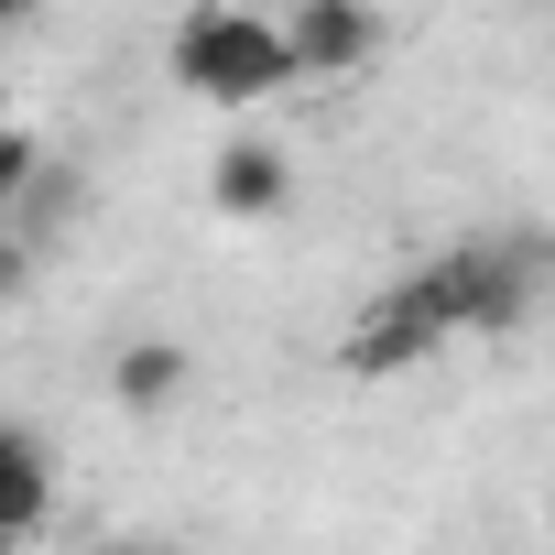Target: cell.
I'll list each match as a JSON object with an SVG mask.
<instances>
[{
    "label": "cell",
    "mask_w": 555,
    "mask_h": 555,
    "mask_svg": "<svg viewBox=\"0 0 555 555\" xmlns=\"http://www.w3.org/2000/svg\"><path fill=\"white\" fill-rule=\"evenodd\" d=\"M0 457H12V533L34 544V533L55 522V457H44V436H34V425L0 436Z\"/></svg>",
    "instance_id": "52a82bcc"
},
{
    "label": "cell",
    "mask_w": 555,
    "mask_h": 555,
    "mask_svg": "<svg viewBox=\"0 0 555 555\" xmlns=\"http://www.w3.org/2000/svg\"><path fill=\"white\" fill-rule=\"evenodd\" d=\"M164 66H175L185 99H218V109H250V99L306 88L284 12H240V0H196V12L164 34Z\"/></svg>",
    "instance_id": "6da1fadb"
},
{
    "label": "cell",
    "mask_w": 555,
    "mask_h": 555,
    "mask_svg": "<svg viewBox=\"0 0 555 555\" xmlns=\"http://www.w3.org/2000/svg\"><path fill=\"white\" fill-rule=\"evenodd\" d=\"M544 272H555V240H457V250H436V261L403 272V295H414L447 338H501V327L533 317Z\"/></svg>",
    "instance_id": "7a4b0ae2"
},
{
    "label": "cell",
    "mask_w": 555,
    "mask_h": 555,
    "mask_svg": "<svg viewBox=\"0 0 555 555\" xmlns=\"http://www.w3.org/2000/svg\"><path fill=\"white\" fill-rule=\"evenodd\" d=\"M34 175H44V131H34V120L12 109V120H0V196H23Z\"/></svg>",
    "instance_id": "ba28073f"
},
{
    "label": "cell",
    "mask_w": 555,
    "mask_h": 555,
    "mask_svg": "<svg viewBox=\"0 0 555 555\" xmlns=\"http://www.w3.org/2000/svg\"><path fill=\"white\" fill-rule=\"evenodd\" d=\"M185 382H196V360H185L175 338H131V349H109V403H120V414H175Z\"/></svg>",
    "instance_id": "8992f818"
},
{
    "label": "cell",
    "mask_w": 555,
    "mask_h": 555,
    "mask_svg": "<svg viewBox=\"0 0 555 555\" xmlns=\"http://www.w3.org/2000/svg\"><path fill=\"white\" fill-rule=\"evenodd\" d=\"M284 196H295V153L284 142H261V131L218 142V164H207V207L218 218H284Z\"/></svg>",
    "instance_id": "5b68a950"
},
{
    "label": "cell",
    "mask_w": 555,
    "mask_h": 555,
    "mask_svg": "<svg viewBox=\"0 0 555 555\" xmlns=\"http://www.w3.org/2000/svg\"><path fill=\"white\" fill-rule=\"evenodd\" d=\"M131 555H175V544H131Z\"/></svg>",
    "instance_id": "9c48e42d"
},
{
    "label": "cell",
    "mask_w": 555,
    "mask_h": 555,
    "mask_svg": "<svg viewBox=\"0 0 555 555\" xmlns=\"http://www.w3.org/2000/svg\"><path fill=\"white\" fill-rule=\"evenodd\" d=\"M436 349H447V327H436V317H425L403 284H392V295H382V306H371V317L338 338L349 382H392V371H414V360H436Z\"/></svg>",
    "instance_id": "3957f363"
},
{
    "label": "cell",
    "mask_w": 555,
    "mask_h": 555,
    "mask_svg": "<svg viewBox=\"0 0 555 555\" xmlns=\"http://www.w3.org/2000/svg\"><path fill=\"white\" fill-rule=\"evenodd\" d=\"M284 34H295L306 88H317V77H360V66L382 55V12H360V0H295Z\"/></svg>",
    "instance_id": "277c9868"
}]
</instances>
